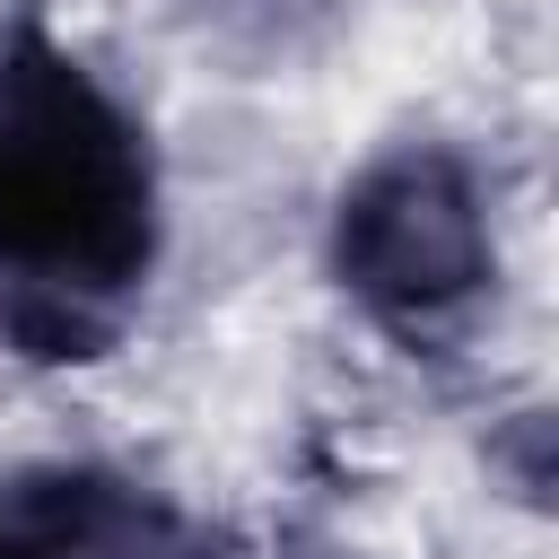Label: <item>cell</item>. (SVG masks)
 <instances>
[{
    "mask_svg": "<svg viewBox=\"0 0 559 559\" xmlns=\"http://www.w3.org/2000/svg\"><path fill=\"white\" fill-rule=\"evenodd\" d=\"M332 271L393 332H437L463 314L489 288V210L472 166L437 140L367 157L332 201Z\"/></svg>",
    "mask_w": 559,
    "mask_h": 559,
    "instance_id": "7a4b0ae2",
    "label": "cell"
},
{
    "mask_svg": "<svg viewBox=\"0 0 559 559\" xmlns=\"http://www.w3.org/2000/svg\"><path fill=\"white\" fill-rule=\"evenodd\" d=\"M157 262L148 131L52 44H0V297L114 314Z\"/></svg>",
    "mask_w": 559,
    "mask_h": 559,
    "instance_id": "6da1fadb",
    "label": "cell"
}]
</instances>
